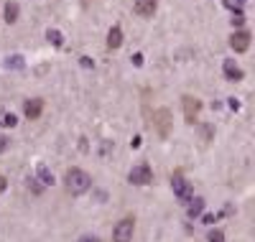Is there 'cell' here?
<instances>
[{"instance_id": "24", "label": "cell", "mask_w": 255, "mask_h": 242, "mask_svg": "<svg viewBox=\"0 0 255 242\" xmlns=\"http://www.w3.org/2000/svg\"><path fill=\"white\" fill-rule=\"evenodd\" d=\"M79 242H97V237H82Z\"/></svg>"}, {"instance_id": "26", "label": "cell", "mask_w": 255, "mask_h": 242, "mask_svg": "<svg viewBox=\"0 0 255 242\" xmlns=\"http://www.w3.org/2000/svg\"><path fill=\"white\" fill-rule=\"evenodd\" d=\"M84 3H90V0H84Z\"/></svg>"}, {"instance_id": "18", "label": "cell", "mask_w": 255, "mask_h": 242, "mask_svg": "<svg viewBox=\"0 0 255 242\" xmlns=\"http://www.w3.org/2000/svg\"><path fill=\"white\" fill-rule=\"evenodd\" d=\"M209 242H225L222 229H212V232H209Z\"/></svg>"}, {"instance_id": "14", "label": "cell", "mask_w": 255, "mask_h": 242, "mask_svg": "<svg viewBox=\"0 0 255 242\" xmlns=\"http://www.w3.org/2000/svg\"><path fill=\"white\" fill-rule=\"evenodd\" d=\"M5 20H8V23H16V20H18V3H13V0L5 5Z\"/></svg>"}, {"instance_id": "1", "label": "cell", "mask_w": 255, "mask_h": 242, "mask_svg": "<svg viewBox=\"0 0 255 242\" xmlns=\"http://www.w3.org/2000/svg\"><path fill=\"white\" fill-rule=\"evenodd\" d=\"M64 186H66V191H69L72 196H82L84 191H90L92 176L87 171H82V168H69L64 173Z\"/></svg>"}, {"instance_id": "13", "label": "cell", "mask_w": 255, "mask_h": 242, "mask_svg": "<svg viewBox=\"0 0 255 242\" xmlns=\"http://www.w3.org/2000/svg\"><path fill=\"white\" fill-rule=\"evenodd\" d=\"M202 212H204V199H199V196H196V199H192V202H189V209H186V214H189V217L194 219V217H199Z\"/></svg>"}, {"instance_id": "17", "label": "cell", "mask_w": 255, "mask_h": 242, "mask_svg": "<svg viewBox=\"0 0 255 242\" xmlns=\"http://www.w3.org/2000/svg\"><path fill=\"white\" fill-rule=\"evenodd\" d=\"M5 67H8V69H10V67H13V69H20V67H23V56H8Z\"/></svg>"}, {"instance_id": "21", "label": "cell", "mask_w": 255, "mask_h": 242, "mask_svg": "<svg viewBox=\"0 0 255 242\" xmlns=\"http://www.w3.org/2000/svg\"><path fill=\"white\" fill-rule=\"evenodd\" d=\"M133 64H136V67H143V54H136V56H133Z\"/></svg>"}, {"instance_id": "22", "label": "cell", "mask_w": 255, "mask_h": 242, "mask_svg": "<svg viewBox=\"0 0 255 242\" xmlns=\"http://www.w3.org/2000/svg\"><path fill=\"white\" fill-rule=\"evenodd\" d=\"M227 102H230V107H232V110H240V102L235 100V97H232V100H227Z\"/></svg>"}, {"instance_id": "4", "label": "cell", "mask_w": 255, "mask_h": 242, "mask_svg": "<svg viewBox=\"0 0 255 242\" xmlns=\"http://www.w3.org/2000/svg\"><path fill=\"white\" fill-rule=\"evenodd\" d=\"M128 181L133 186H148L153 181V171L148 163H138V166H133V171L128 173Z\"/></svg>"}, {"instance_id": "19", "label": "cell", "mask_w": 255, "mask_h": 242, "mask_svg": "<svg viewBox=\"0 0 255 242\" xmlns=\"http://www.w3.org/2000/svg\"><path fill=\"white\" fill-rule=\"evenodd\" d=\"M8 146H10V140H8L5 135H0V153H5V150H8Z\"/></svg>"}, {"instance_id": "5", "label": "cell", "mask_w": 255, "mask_h": 242, "mask_svg": "<svg viewBox=\"0 0 255 242\" xmlns=\"http://www.w3.org/2000/svg\"><path fill=\"white\" fill-rule=\"evenodd\" d=\"M181 105H184V117H186V123L194 125L196 117H199V112H202V100H196V97H192V94H184V97H181Z\"/></svg>"}, {"instance_id": "16", "label": "cell", "mask_w": 255, "mask_h": 242, "mask_svg": "<svg viewBox=\"0 0 255 242\" xmlns=\"http://www.w3.org/2000/svg\"><path fill=\"white\" fill-rule=\"evenodd\" d=\"M0 125H3V128H16L18 120H16L13 112H0Z\"/></svg>"}, {"instance_id": "9", "label": "cell", "mask_w": 255, "mask_h": 242, "mask_svg": "<svg viewBox=\"0 0 255 242\" xmlns=\"http://www.w3.org/2000/svg\"><path fill=\"white\" fill-rule=\"evenodd\" d=\"M41 112H43V100H39V97H33V100H26V105H23V115H26L28 120H39Z\"/></svg>"}, {"instance_id": "2", "label": "cell", "mask_w": 255, "mask_h": 242, "mask_svg": "<svg viewBox=\"0 0 255 242\" xmlns=\"http://www.w3.org/2000/svg\"><path fill=\"white\" fill-rule=\"evenodd\" d=\"M171 189H174V194L179 196L184 204H189V202L194 199V189H192V184L184 179L181 171H174V173H171Z\"/></svg>"}, {"instance_id": "25", "label": "cell", "mask_w": 255, "mask_h": 242, "mask_svg": "<svg viewBox=\"0 0 255 242\" xmlns=\"http://www.w3.org/2000/svg\"><path fill=\"white\" fill-rule=\"evenodd\" d=\"M237 3H245V0H237Z\"/></svg>"}, {"instance_id": "15", "label": "cell", "mask_w": 255, "mask_h": 242, "mask_svg": "<svg viewBox=\"0 0 255 242\" xmlns=\"http://www.w3.org/2000/svg\"><path fill=\"white\" fill-rule=\"evenodd\" d=\"M46 38H49V41H51L57 49H61V46H64V36L59 34L57 28H49V31H46Z\"/></svg>"}, {"instance_id": "23", "label": "cell", "mask_w": 255, "mask_h": 242, "mask_svg": "<svg viewBox=\"0 0 255 242\" xmlns=\"http://www.w3.org/2000/svg\"><path fill=\"white\" fill-rule=\"evenodd\" d=\"M3 189H5V176L0 173V191H3Z\"/></svg>"}, {"instance_id": "10", "label": "cell", "mask_w": 255, "mask_h": 242, "mask_svg": "<svg viewBox=\"0 0 255 242\" xmlns=\"http://www.w3.org/2000/svg\"><path fill=\"white\" fill-rule=\"evenodd\" d=\"M222 72H225V76H227L230 82H240L242 76H245V72H242V69H240L232 59H227V61L222 64Z\"/></svg>"}, {"instance_id": "7", "label": "cell", "mask_w": 255, "mask_h": 242, "mask_svg": "<svg viewBox=\"0 0 255 242\" xmlns=\"http://www.w3.org/2000/svg\"><path fill=\"white\" fill-rule=\"evenodd\" d=\"M230 46L235 49L237 54L248 51L250 49V34H248V31H237V34H232L230 36Z\"/></svg>"}, {"instance_id": "12", "label": "cell", "mask_w": 255, "mask_h": 242, "mask_svg": "<svg viewBox=\"0 0 255 242\" xmlns=\"http://www.w3.org/2000/svg\"><path fill=\"white\" fill-rule=\"evenodd\" d=\"M36 176H39V181L43 186H51L54 184V173L46 168V163H39V166H36Z\"/></svg>"}, {"instance_id": "3", "label": "cell", "mask_w": 255, "mask_h": 242, "mask_svg": "<svg viewBox=\"0 0 255 242\" xmlns=\"http://www.w3.org/2000/svg\"><path fill=\"white\" fill-rule=\"evenodd\" d=\"M133 229H136V219L123 217L113 229V242H130L133 240Z\"/></svg>"}, {"instance_id": "20", "label": "cell", "mask_w": 255, "mask_h": 242, "mask_svg": "<svg viewBox=\"0 0 255 242\" xmlns=\"http://www.w3.org/2000/svg\"><path fill=\"white\" fill-rule=\"evenodd\" d=\"M79 61H82V67H84V69H90V67H92V59H90V56H82Z\"/></svg>"}, {"instance_id": "6", "label": "cell", "mask_w": 255, "mask_h": 242, "mask_svg": "<svg viewBox=\"0 0 255 242\" xmlns=\"http://www.w3.org/2000/svg\"><path fill=\"white\" fill-rule=\"evenodd\" d=\"M171 123H174V120H171V112H169V110H156V112H153V128H156L158 130V135L161 138H169V133H171Z\"/></svg>"}, {"instance_id": "8", "label": "cell", "mask_w": 255, "mask_h": 242, "mask_svg": "<svg viewBox=\"0 0 255 242\" xmlns=\"http://www.w3.org/2000/svg\"><path fill=\"white\" fill-rule=\"evenodd\" d=\"M156 5H158V0H136V3H133V10H136L140 18H151L156 13Z\"/></svg>"}, {"instance_id": "11", "label": "cell", "mask_w": 255, "mask_h": 242, "mask_svg": "<svg viewBox=\"0 0 255 242\" xmlns=\"http://www.w3.org/2000/svg\"><path fill=\"white\" fill-rule=\"evenodd\" d=\"M120 46H123V28L113 26L107 31V49H120Z\"/></svg>"}]
</instances>
